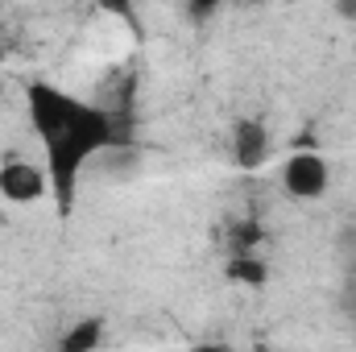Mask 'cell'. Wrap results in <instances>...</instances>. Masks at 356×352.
<instances>
[{
  "label": "cell",
  "mask_w": 356,
  "mask_h": 352,
  "mask_svg": "<svg viewBox=\"0 0 356 352\" xmlns=\"http://www.w3.org/2000/svg\"><path fill=\"white\" fill-rule=\"evenodd\" d=\"M266 158H269V129L253 116L236 120L232 125V162L241 170H261Z\"/></svg>",
  "instance_id": "obj_4"
},
{
  "label": "cell",
  "mask_w": 356,
  "mask_h": 352,
  "mask_svg": "<svg viewBox=\"0 0 356 352\" xmlns=\"http://www.w3.org/2000/svg\"><path fill=\"white\" fill-rule=\"evenodd\" d=\"M340 303H344V311H348V319H356V273L348 278V286H344V298H340Z\"/></svg>",
  "instance_id": "obj_8"
},
{
  "label": "cell",
  "mask_w": 356,
  "mask_h": 352,
  "mask_svg": "<svg viewBox=\"0 0 356 352\" xmlns=\"http://www.w3.org/2000/svg\"><path fill=\"white\" fill-rule=\"evenodd\" d=\"M257 241H261V224H257V220H241V224L232 228V257H236V253H253Z\"/></svg>",
  "instance_id": "obj_7"
},
{
  "label": "cell",
  "mask_w": 356,
  "mask_h": 352,
  "mask_svg": "<svg viewBox=\"0 0 356 352\" xmlns=\"http://www.w3.org/2000/svg\"><path fill=\"white\" fill-rule=\"evenodd\" d=\"M191 17H195V21H203V17H216V4H195V8H191Z\"/></svg>",
  "instance_id": "obj_9"
},
{
  "label": "cell",
  "mask_w": 356,
  "mask_h": 352,
  "mask_svg": "<svg viewBox=\"0 0 356 352\" xmlns=\"http://www.w3.org/2000/svg\"><path fill=\"white\" fill-rule=\"evenodd\" d=\"M46 175L33 166V162H25V158H17V154H8V158H0V199H8V203H38L42 195H46Z\"/></svg>",
  "instance_id": "obj_3"
},
{
  "label": "cell",
  "mask_w": 356,
  "mask_h": 352,
  "mask_svg": "<svg viewBox=\"0 0 356 352\" xmlns=\"http://www.w3.org/2000/svg\"><path fill=\"white\" fill-rule=\"evenodd\" d=\"M99 344H104V319L99 315H88V319H79V323L67 328L58 352H95Z\"/></svg>",
  "instance_id": "obj_5"
},
{
  "label": "cell",
  "mask_w": 356,
  "mask_h": 352,
  "mask_svg": "<svg viewBox=\"0 0 356 352\" xmlns=\"http://www.w3.org/2000/svg\"><path fill=\"white\" fill-rule=\"evenodd\" d=\"M0 58H4V33H0Z\"/></svg>",
  "instance_id": "obj_11"
},
{
  "label": "cell",
  "mask_w": 356,
  "mask_h": 352,
  "mask_svg": "<svg viewBox=\"0 0 356 352\" xmlns=\"http://www.w3.org/2000/svg\"><path fill=\"white\" fill-rule=\"evenodd\" d=\"M224 273H228V282H236V286H266L269 282V265L261 262L257 253H236V257H228Z\"/></svg>",
  "instance_id": "obj_6"
},
{
  "label": "cell",
  "mask_w": 356,
  "mask_h": 352,
  "mask_svg": "<svg viewBox=\"0 0 356 352\" xmlns=\"http://www.w3.org/2000/svg\"><path fill=\"white\" fill-rule=\"evenodd\" d=\"M282 186H286V195H294V199H323L327 186H332V166H327V158L315 154V150L290 154L286 166H282Z\"/></svg>",
  "instance_id": "obj_2"
},
{
  "label": "cell",
  "mask_w": 356,
  "mask_h": 352,
  "mask_svg": "<svg viewBox=\"0 0 356 352\" xmlns=\"http://www.w3.org/2000/svg\"><path fill=\"white\" fill-rule=\"evenodd\" d=\"M195 352H232V349H228V344H199Z\"/></svg>",
  "instance_id": "obj_10"
},
{
  "label": "cell",
  "mask_w": 356,
  "mask_h": 352,
  "mask_svg": "<svg viewBox=\"0 0 356 352\" xmlns=\"http://www.w3.org/2000/svg\"><path fill=\"white\" fill-rule=\"evenodd\" d=\"M25 108H29V125L46 150V182L58 199V216H71L83 166L91 158H99L104 150L129 145V125L116 112L88 104L46 79L25 88Z\"/></svg>",
  "instance_id": "obj_1"
}]
</instances>
